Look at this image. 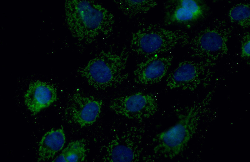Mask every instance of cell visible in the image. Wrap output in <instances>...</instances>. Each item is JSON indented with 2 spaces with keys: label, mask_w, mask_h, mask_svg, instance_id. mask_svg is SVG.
I'll list each match as a JSON object with an SVG mask.
<instances>
[{
  "label": "cell",
  "mask_w": 250,
  "mask_h": 162,
  "mask_svg": "<svg viewBox=\"0 0 250 162\" xmlns=\"http://www.w3.org/2000/svg\"><path fill=\"white\" fill-rule=\"evenodd\" d=\"M113 2L124 15L130 18L147 13L158 4L153 0H117Z\"/></svg>",
  "instance_id": "13"
},
{
  "label": "cell",
  "mask_w": 250,
  "mask_h": 162,
  "mask_svg": "<svg viewBox=\"0 0 250 162\" xmlns=\"http://www.w3.org/2000/svg\"><path fill=\"white\" fill-rule=\"evenodd\" d=\"M164 8V21L167 24L187 23L200 19L188 9L174 5L168 1L165 4Z\"/></svg>",
  "instance_id": "15"
},
{
  "label": "cell",
  "mask_w": 250,
  "mask_h": 162,
  "mask_svg": "<svg viewBox=\"0 0 250 162\" xmlns=\"http://www.w3.org/2000/svg\"><path fill=\"white\" fill-rule=\"evenodd\" d=\"M217 63L185 60L168 74L166 86L170 89L194 91L200 87H208L214 75Z\"/></svg>",
  "instance_id": "7"
},
{
  "label": "cell",
  "mask_w": 250,
  "mask_h": 162,
  "mask_svg": "<svg viewBox=\"0 0 250 162\" xmlns=\"http://www.w3.org/2000/svg\"><path fill=\"white\" fill-rule=\"evenodd\" d=\"M66 142V136L62 126L52 128L46 132L42 136L39 144L38 162L52 159L61 150Z\"/></svg>",
  "instance_id": "12"
},
{
  "label": "cell",
  "mask_w": 250,
  "mask_h": 162,
  "mask_svg": "<svg viewBox=\"0 0 250 162\" xmlns=\"http://www.w3.org/2000/svg\"><path fill=\"white\" fill-rule=\"evenodd\" d=\"M241 56L243 59H249L250 56V35L247 32L242 35L241 40Z\"/></svg>",
  "instance_id": "18"
},
{
  "label": "cell",
  "mask_w": 250,
  "mask_h": 162,
  "mask_svg": "<svg viewBox=\"0 0 250 162\" xmlns=\"http://www.w3.org/2000/svg\"><path fill=\"white\" fill-rule=\"evenodd\" d=\"M102 104L101 99L86 95L78 88L68 101L65 115L70 121L81 128L90 126L99 118Z\"/></svg>",
  "instance_id": "9"
},
{
  "label": "cell",
  "mask_w": 250,
  "mask_h": 162,
  "mask_svg": "<svg viewBox=\"0 0 250 162\" xmlns=\"http://www.w3.org/2000/svg\"><path fill=\"white\" fill-rule=\"evenodd\" d=\"M233 29L225 20L214 19L211 25L190 38L187 46L190 56L199 60L217 63L227 54Z\"/></svg>",
  "instance_id": "5"
},
{
  "label": "cell",
  "mask_w": 250,
  "mask_h": 162,
  "mask_svg": "<svg viewBox=\"0 0 250 162\" xmlns=\"http://www.w3.org/2000/svg\"><path fill=\"white\" fill-rule=\"evenodd\" d=\"M145 127L134 125L116 135L102 147L103 162H137L145 160L142 145Z\"/></svg>",
  "instance_id": "6"
},
{
  "label": "cell",
  "mask_w": 250,
  "mask_h": 162,
  "mask_svg": "<svg viewBox=\"0 0 250 162\" xmlns=\"http://www.w3.org/2000/svg\"><path fill=\"white\" fill-rule=\"evenodd\" d=\"M190 38L184 30L169 29L158 24H149L132 33L130 50L146 57L158 55L178 46H187Z\"/></svg>",
  "instance_id": "4"
},
{
  "label": "cell",
  "mask_w": 250,
  "mask_h": 162,
  "mask_svg": "<svg viewBox=\"0 0 250 162\" xmlns=\"http://www.w3.org/2000/svg\"><path fill=\"white\" fill-rule=\"evenodd\" d=\"M125 46L118 52L102 50L77 70L88 84L97 90L116 88L128 78L124 72L130 55Z\"/></svg>",
  "instance_id": "3"
},
{
  "label": "cell",
  "mask_w": 250,
  "mask_h": 162,
  "mask_svg": "<svg viewBox=\"0 0 250 162\" xmlns=\"http://www.w3.org/2000/svg\"><path fill=\"white\" fill-rule=\"evenodd\" d=\"M174 5L181 6L189 10L200 18L205 16L208 11L207 6L200 1L195 0H171L168 1Z\"/></svg>",
  "instance_id": "17"
},
{
  "label": "cell",
  "mask_w": 250,
  "mask_h": 162,
  "mask_svg": "<svg viewBox=\"0 0 250 162\" xmlns=\"http://www.w3.org/2000/svg\"><path fill=\"white\" fill-rule=\"evenodd\" d=\"M250 4L249 3L241 2L233 5L228 12L231 21L244 29L250 25Z\"/></svg>",
  "instance_id": "16"
},
{
  "label": "cell",
  "mask_w": 250,
  "mask_h": 162,
  "mask_svg": "<svg viewBox=\"0 0 250 162\" xmlns=\"http://www.w3.org/2000/svg\"><path fill=\"white\" fill-rule=\"evenodd\" d=\"M65 9L68 28L79 42L90 44L101 36L108 38L112 33L113 14L95 0H66Z\"/></svg>",
  "instance_id": "1"
},
{
  "label": "cell",
  "mask_w": 250,
  "mask_h": 162,
  "mask_svg": "<svg viewBox=\"0 0 250 162\" xmlns=\"http://www.w3.org/2000/svg\"><path fill=\"white\" fill-rule=\"evenodd\" d=\"M173 58L172 55H155L147 57L136 65L133 72L134 82L144 86L160 83L167 74Z\"/></svg>",
  "instance_id": "10"
},
{
  "label": "cell",
  "mask_w": 250,
  "mask_h": 162,
  "mask_svg": "<svg viewBox=\"0 0 250 162\" xmlns=\"http://www.w3.org/2000/svg\"><path fill=\"white\" fill-rule=\"evenodd\" d=\"M87 144L82 138L70 142L53 162H80L87 157Z\"/></svg>",
  "instance_id": "14"
},
{
  "label": "cell",
  "mask_w": 250,
  "mask_h": 162,
  "mask_svg": "<svg viewBox=\"0 0 250 162\" xmlns=\"http://www.w3.org/2000/svg\"><path fill=\"white\" fill-rule=\"evenodd\" d=\"M57 99L56 88L51 84L39 80L29 84L24 95L25 105L33 115L49 107Z\"/></svg>",
  "instance_id": "11"
},
{
  "label": "cell",
  "mask_w": 250,
  "mask_h": 162,
  "mask_svg": "<svg viewBox=\"0 0 250 162\" xmlns=\"http://www.w3.org/2000/svg\"><path fill=\"white\" fill-rule=\"evenodd\" d=\"M212 98L209 94L178 115L177 122L152 138L153 153L159 157L172 159L186 148L197 130L200 121L209 108Z\"/></svg>",
  "instance_id": "2"
},
{
  "label": "cell",
  "mask_w": 250,
  "mask_h": 162,
  "mask_svg": "<svg viewBox=\"0 0 250 162\" xmlns=\"http://www.w3.org/2000/svg\"><path fill=\"white\" fill-rule=\"evenodd\" d=\"M109 107L117 115L141 122L158 112V96L154 93L137 92L113 98Z\"/></svg>",
  "instance_id": "8"
}]
</instances>
